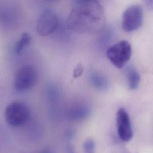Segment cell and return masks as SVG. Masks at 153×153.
I'll list each match as a JSON object with an SVG mask.
<instances>
[{"instance_id": "1", "label": "cell", "mask_w": 153, "mask_h": 153, "mask_svg": "<svg viewBox=\"0 0 153 153\" xmlns=\"http://www.w3.org/2000/svg\"><path fill=\"white\" fill-rule=\"evenodd\" d=\"M70 30L78 33H96L105 25L103 9L97 0L78 2L70 13L68 22Z\"/></svg>"}, {"instance_id": "2", "label": "cell", "mask_w": 153, "mask_h": 153, "mask_svg": "<svg viewBox=\"0 0 153 153\" xmlns=\"http://www.w3.org/2000/svg\"><path fill=\"white\" fill-rule=\"evenodd\" d=\"M132 48L129 42L121 41L110 47L106 51V56L110 62L118 69L123 68L130 60Z\"/></svg>"}, {"instance_id": "3", "label": "cell", "mask_w": 153, "mask_h": 153, "mask_svg": "<svg viewBox=\"0 0 153 153\" xmlns=\"http://www.w3.org/2000/svg\"><path fill=\"white\" fill-rule=\"evenodd\" d=\"M5 118L7 123L12 127H20L29 120L30 111L23 103L14 102L10 103L5 110Z\"/></svg>"}, {"instance_id": "4", "label": "cell", "mask_w": 153, "mask_h": 153, "mask_svg": "<svg viewBox=\"0 0 153 153\" xmlns=\"http://www.w3.org/2000/svg\"><path fill=\"white\" fill-rule=\"evenodd\" d=\"M37 75L35 69L30 65L21 66L17 71L14 87L18 92H25L32 88L36 82Z\"/></svg>"}, {"instance_id": "5", "label": "cell", "mask_w": 153, "mask_h": 153, "mask_svg": "<svg viewBox=\"0 0 153 153\" xmlns=\"http://www.w3.org/2000/svg\"><path fill=\"white\" fill-rule=\"evenodd\" d=\"M143 10L139 5H132L123 13L122 27L127 32H131L139 29L143 23Z\"/></svg>"}, {"instance_id": "6", "label": "cell", "mask_w": 153, "mask_h": 153, "mask_svg": "<svg viewBox=\"0 0 153 153\" xmlns=\"http://www.w3.org/2000/svg\"><path fill=\"white\" fill-rule=\"evenodd\" d=\"M59 19L54 12L50 10H44L39 14L36 22V31L42 36H47L53 33L58 27Z\"/></svg>"}, {"instance_id": "7", "label": "cell", "mask_w": 153, "mask_h": 153, "mask_svg": "<svg viewBox=\"0 0 153 153\" xmlns=\"http://www.w3.org/2000/svg\"><path fill=\"white\" fill-rule=\"evenodd\" d=\"M117 133L123 142L130 141L133 137V130L130 117L125 109L120 108L116 115Z\"/></svg>"}, {"instance_id": "8", "label": "cell", "mask_w": 153, "mask_h": 153, "mask_svg": "<svg viewBox=\"0 0 153 153\" xmlns=\"http://www.w3.org/2000/svg\"><path fill=\"white\" fill-rule=\"evenodd\" d=\"M90 106L85 102H76L71 105L66 111L67 117L72 121H82L90 115Z\"/></svg>"}, {"instance_id": "9", "label": "cell", "mask_w": 153, "mask_h": 153, "mask_svg": "<svg viewBox=\"0 0 153 153\" xmlns=\"http://www.w3.org/2000/svg\"><path fill=\"white\" fill-rule=\"evenodd\" d=\"M88 77L90 82L96 89L99 91H106L108 89V80L103 74L96 71H90Z\"/></svg>"}, {"instance_id": "10", "label": "cell", "mask_w": 153, "mask_h": 153, "mask_svg": "<svg viewBox=\"0 0 153 153\" xmlns=\"http://www.w3.org/2000/svg\"><path fill=\"white\" fill-rule=\"evenodd\" d=\"M126 77L129 89L131 90L137 89L140 81V75L137 69L133 66H130L127 69Z\"/></svg>"}, {"instance_id": "11", "label": "cell", "mask_w": 153, "mask_h": 153, "mask_svg": "<svg viewBox=\"0 0 153 153\" xmlns=\"http://www.w3.org/2000/svg\"><path fill=\"white\" fill-rule=\"evenodd\" d=\"M31 39L32 36L29 33H23L15 44L14 50L16 53L20 54L23 50L30 44Z\"/></svg>"}, {"instance_id": "12", "label": "cell", "mask_w": 153, "mask_h": 153, "mask_svg": "<svg viewBox=\"0 0 153 153\" xmlns=\"http://www.w3.org/2000/svg\"><path fill=\"white\" fill-rule=\"evenodd\" d=\"M84 153H95V143L92 139H87L83 145Z\"/></svg>"}, {"instance_id": "13", "label": "cell", "mask_w": 153, "mask_h": 153, "mask_svg": "<svg viewBox=\"0 0 153 153\" xmlns=\"http://www.w3.org/2000/svg\"><path fill=\"white\" fill-rule=\"evenodd\" d=\"M84 68L81 64H78L74 70L73 76L74 78H77L81 76L83 72Z\"/></svg>"}, {"instance_id": "14", "label": "cell", "mask_w": 153, "mask_h": 153, "mask_svg": "<svg viewBox=\"0 0 153 153\" xmlns=\"http://www.w3.org/2000/svg\"><path fill=\"white\" fill-rule=\"evenodd\" d=\"M66 153H76L74 147L71 144H68L66 146Z\"/></svg>"}, {"instance_id": "15", "label": "cell", "mask_w": 153, "mask_h": 153, "mask_svg": "<svg viewBox=\"0 0 153 153\" xmlns=\"http://www.w3.org/2000/svg\"><path fill=\"white\" fill-rule=\"evenodd\" d=\"M147 5L149 8L153 10V0H148Z\"/></svg>"}, {"instance_id": "16", "label": "cell", "mask_w": 153, "mask_h": 153, "mask_svg": "<svg viewBox=\"0 0 153 153\" xmlns=\"http://www.w3.org/2000/svg\"><path fill=\"white\" fill-rule=\"evenodd\" d=\"M39 153H51V151L48 149H44L39 152Z\"/></svg>"}, {"instance_id": "17", "label": "cell", "mask_w": 153, "mask_h": 153, "mask_svg": "<svg viewBox=\"0 0 153 153\" xmlns=\"http://www.w3.org/2000/svg\"><path fill=\"white\" fill-rule=\"evenodd\" d=\"M50 1H54V0H50Z\"/></svg>"}]
</instances>
